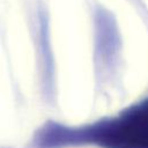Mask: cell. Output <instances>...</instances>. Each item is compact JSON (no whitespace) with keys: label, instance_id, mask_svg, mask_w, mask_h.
<instances>
[{"label":"cell","instance_id":"obj_2","mask_svg":"<svg viewBox=\"0 0 148 148\" xmlns=\"http://www.w3.org/2000/svg\"><path fill=\"white\" fill-rule=\"evenodd\" d=\"M35 37L24 0H0V148H20L46 113Z\"/></svg>","mask_w":148,"mask_h":148},{"label":"cell","instance_id":"obj_1","mask_svg":"<svg viewBox=\"0 0 148 148\" xmlns=\"http://www.w3.org/2000/svg\"><path fill=\"white\" fill-rule=\"evenodd\" d=\"M49 119L79 127L148 97V15L138 0H28Z\"/></svg>","mask_w":148,"mask_h":148},{"label":"cell","instance_id":"obj_3","mask_svg":"<svg viewBox=\"0 0 148 148\" xmlns=\"http://www.w3.org/2000/svg\"><path fill=\"white\" fill-rule=\"evenodd\" d=\"M62 148H99L95 146H72V147H62Z\"/></svg>","mask_w":148,"mask_h":148}]
</instances>
